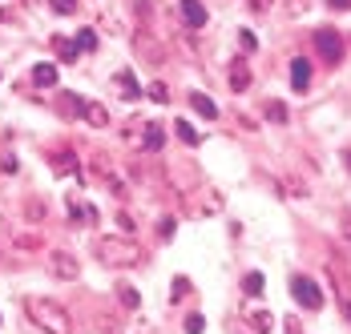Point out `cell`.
Returning <instances> with one entry per match:
<instances>
[{"label":"cell","instance_id":"obj_11","mask_svg":"<svg viewBox=\"0 0 351 334\" xmlns=\"http://www.w3.org/2000/svg\"><path fill=\"white\" fill-rule=\"evenodd\" d=\"M182 16H186L190 29H202L206 25V4L202 0H182Z\"/></svg>","mask_w":351,"mask_h":334},{"label":"cell","instance_id":"obj_12","mask_svg":"<svg viewBox=\"0 0 351 334\" xmlns=\"http://www.w3.org/2000/svg\"><path fill=\"white\" fill-rule=\"evenodd\" d=\"M141 149H145V153L166 149V129H162V125H145V133H141Z\"/></svg>","mask_w":351,"mask_h":334},{"label":"cell","instance_id":"obj_20","mask_svg":"<svg viewBox=\"0 0 351 334\" xmlns=\"http://www.w3.org/2000/svg\"><path fill=\"white\" fill-rule=\"evenodd\" d=\"M77 49H81V53H93V49H97V33H93V29H81V36H77Z\"/></svg>","mask_w":351,"mask_h":334},{"label":"cell","instance_id":"obj_27","mask_svg":"<svg viewBox=\"0 0 351 334\" xmlns=\"http://www.w3.org/2000/svg\"><path fill=\"white\" fill-rule=\"evenodd\" d=\"M186 294H190V278H174V294H170V298L182 302Z\"/></svg>","mask_w":351,"mask_h":334},{"label":"cell","instance_id":"obj_14","mask_svg":"<svg viewBox=\"0 0 351 334\" xmlns=\"http://www.w3.org/2000/svg\"><path fill=\"white\" fill-rule=\"evenodd\" d=\"M190 105H194V113H198V117H206V121L218 117V105H214L206 93H190Z\"/></svg>","mask_w":351,"mask_h":334},{"label":"cell","instance_id":"obj_5","mask_svg":"<svg viewBox=\"0 0 351 334\" xmlns=\"http://www.w3.org/2000/svg\"><path fill=\"white\" fill-rule=\"evenodd\" d=\"M315 49H319V57H323L327 65H339V61H343V36L335 33V29H319Z\"/></svg>","mask_w":351,"mask_h":334},{"label":"cell","instance_id":"obj_19","mask_svg":"<svg viewBox=\"0 0 351 334\" xmlns=\"http://www.w3.org/2000/svg\"><path fill=\"white\" fill-rule=\"evenodd\" d=\"M53 169H57V173H77V157H73V153H57V157H53Z\"/></svg>","mask_w":351,"mask_h":334},{"label":"cell","instance_id":"obj_34","mask_svg":"<svg viewBox=\"0 0 351 334\" xmlns=\"http://www.w3.org/2000/svg\"><path fill=\"white\" fill-rule=\"evenodd\" d=\"M348 234H351V222H348Z\"/></svg>","mask_w":351,"mask_h":334},{"label":"cell","instance_id":"obj_7","mask_svg":"<svg viewBox=\"0 0 351 334\" xmlns=\"http://www.w3.org/2000/svg\"><path fill=\"white\" fill-rule=\"evenodd\" d=\"M113 93L121 101H138L141 97V85H138V77H134V68H117L113 73Z\"/></svg>","mask_w":351,"mask_h":334},{"label":"cell","instance_id":"obj_21","mask_svg":"<svg viewBox=\"0 0 351 334\" xmlns=\"http://www.w3.org/2000/svg\"><path fill=\"white\" fill-rule=\"evenodd\" d=\"M267 117H271L275 125H287V105H282V101H271V105H267Z\"/></svg>","mask_w":351,"mask_h":334},{"label":"cell","instance_id":"obj_24","mask_svg":"<svg viewBox=\"0 0 351 334\" xmlns=\"http://www.w3.org/2000/svg\"><path fill=\"white\" fill-rule=\"evenodd\" d=\"M117 294H121V302H125V306H134V310H138L141 294H138V290H134V286H125V282H121V286H117Z\"/></svg>","mask_w":351,"mask_h":334},{"label":"cell","instance_id":"obj_26","mask_svg":"<svg viewBox=\"0 0 351 334\" xmlns=\"http://www.w3.org/2000/svg\"><path fill=\"white\" fill-rule=\"evenodd\" d=\"M206 331V318H202V314H190V318H186V334H202Z\"/></svg>","mask_w":351,"mask_h":334},{"label":"cell","instance_id":"obj_2","mask_svg":"<svg viewBox=\"0 0 351 334\" xmlns=\"http://www.w3.org/2000/svg\"><path fill=\"white\" fill-rule=\"evenodd\" d=\"M93 254L113 270H125V266H138L141 262V246L134 242V237H109L106 234V237L93 242Z\"/></svg>","mask_w":351,"mask_h":334},{"label":"cell","instance_id":"obj_1","mask_svg":"<svg viewBox=\"0 0 351 334\" xmlns=\"http://www.w3.org/2000/svg\"><path fill=\"white\" fill-rule=\"evenodd\" d=\"M25 314H29V322L36 331H45V334H73L69 310L53 298H25Z\"/></svg>","mask_w":351,"mask_h":334},{"label":"cell","instance_id":"obj_18","mask_svg":"<svg viewBox=\"0 0 351 334\" xmlns=\"http://www.w3.org/2000/svg\"><path fill=\"white\" fill-rule=\"evenodd\" d=\"M69 214L77 218V222H97V209L85 205V201H77V198H69Z\"/></svg>","mask_w":351,"mask_h":334},{"label":"cell","instance_id":"obj_17","mask_svg":"<svg viewBox=\"0 0 351 334\" xmlns=\"http://www.w3.org/2000/svg\"><path fill=\"white\" fill-rule=\"evenodd\" d=\"M53 49H57V57H61L65 65H73V61H77V53H81V49H77V40H65V36H53Z\"/></svg>","mask_w":351,"mask_h":334},{"label":"cell","instance_id":"obj_8","mask_svg":"<svg viewBox=\"0 0 351 334\" xmlns=\"http://www.w3.org/2000/svg\"><path fill=\"white\" fill-rule=\"evenodd\" d=\"M243 318L250 322V331H254V334H271V331H275V318H271V310H267V306L258 310V306H250V302H246Z\"/></svg>","mask_w":351,"mask_h":334},{"label":"cell","instance_id":"obj_15","mask_svg":"<svg viewBox=\"0 0 351 334\" xmlns=\"http://www.w3.org/2000/svg\"><path fill=\"white\" fill-rule=\"evenodd\" d=\"M33 85L36 89H53V85H57V65H36L33 68Z\"/></svg>","mask_w":351,"mask_h":334},{"label":"cell","instance_id":"obj_31","mask_svg":"<svg viewBox=\"0 0 351 334\" xmlns=\"http://www.w3.org/2000/svg\"><path fill=\"white\" fill-rule=\"evenodd\" d=\"M339 310H343V318H348V326H351V302H348V298L339 302Z\"/></svg>","mask_w":351,"mask_h":334},{"label":"cell","instance_id":"obj_30","mask_svg":"<svg viewBox=\"0 0 351 334\" xmlns=\"http://www.w3.org/2000/svg\"><path fill=\"white\" fill-rule=\"evenodd\" d=\"M250 8H254V12H267V8H271V0H250Z\"/></svg>","mask_w":351,"mask_h":334},{"label":"cell","instance_id":"obj_22","mask_svg":"<svg viewBox=\"0 0 351 334\" xmlns=\"http://www.w3.org/2000/svg\"><path fill=\"white\" fill-rule=\"evenodd\" d=\"M174 129H178V137H182L186 145H198V133H194V125H190V121H174Z\"/></svg>","mask_w":351,"mask_h":334},{"label":"cell","instance_id":"obj_4","mask_svg":"<svg viewBox=\"0 0 351 334\" xmlns=\"http://www.w3.org/2000/svg\"><path fill=\"white\" fill-rule=\"evenodd\" d=\"M222 209V198L214 194V190H194V194H186V214H194V218H210Z\"/></svg>","mask_w":351,"mask_h":334},{"label":"cell","instance_id":"obj_10","mask_svg":"<svg viewBox=\"0 0 351 334\" xmlns=\"http://www.w3.org/2000/svg\"><path fill=\"white\" fill-rule=\"evenodd\" d=\"M81 117H85L93 129H106V125H109V113H106V105H101V101H81Z\"/></svg>","mask_w":351,"mask_h":334},{"label":"cell","instance_id":"obj_33","mask_svg":"<svg viewBox=\"0 0 351 334\" xmlns=\"http://www.w3.org/2000/svg\"><path fill=\"white\" fill-rule=\"evenodd\" d=\"M287 334H303L299 326H295V318H291V326H287Z\"/></svg>","mask_w":351,"mask_h":334},{"label":"cell","instance_id":"obj_9","mask_svg":"<svg viewBox=\"0 0 351 334\" xmlns=\"http://www.w3.org/2000/svg\"><path fill=\"white\" fill-rule=\"evenodd\" d=\"M226 81H230V89H234V93H246V89H250V65H246L243 57H234V61H230Z\"/></svg>","mask_w":351,"mask_h":334},{"label":"cell","instance_id":"obj_25","mask_svg":"<svg viewBox=\"0 0 351 334\" xmlns=\"http://www.w3.org/2000/svg\"><path fill=\"white\" fill-rule=\"evenodd\" d=\"M145 93H149V101H158V105H166V101H170V93H166V85H162V81H154Z\"/></svg>","mask_w":351,"mask_h":334},{"label":"cell","instance_id":"obj_16","mask_svg":"<svg viewBox=\"0 0 351 334\" xmlns=\"http://www.w3.org/2000/svg\"><path fill=\"white\" fill-rule=\"evenodd\" d=\"M263 290H267V278H263L258 270H250V274L243 278V294H246V298H258Z\"/></svg>","mask_w":351,"mask_h":334},{"label":"cell","instance_id":"obj_28","mask_svg":"<svg viewBox=\"0 0 351 334\" xmlns=\"http://www.w3.org/2000/svg\"><path fill=\"white\" fill-rule=\"evenodd\" d=\"M239 40H243V49H246V53H254V49H258V36L250 33V29H243V36H239Z\"/></svg>","mask_w":351,"mask_h":334},{"label":"cell","instance_id":"obj_23","mask_svg":"<svg viewBox=\"0 0 351 334\" xmlns=\"http://www.w3.org/2000/svg\"><path fill=\"white\" fill-rule=\"evenodd\" d=\"M49 8H53L57 16H73V12H77V0H49Z\"/></svg>","mask_w":351,"mask_h":334},{"label":"cell","instance_id":"obj_13","mask_svg":"<svg viewBox=\"0 0 351 334\" xmlns=\"http://www.w3.org/2000/svg\"><path fill=\"white\" fill-rule=\"evenodd\" d=\"M291 85H295V89H307V85H311V61H303V57L291 61Z\"/></svg>","mask_w":351,"mask_h":334},{"label":"cell","instance_id":"obj_3","mask_svg":"<svg viewBox=\"0 0 351 334\" xmlns=\"http://www.w3.org/2000/svg\"><path fill=\"white\" fill-rule=\"evenodd\" d=\"M291 298L299 302L303 310H319V306H323L319 282L315 278H307V274H291Z\"/></svg>","mask_w":351,"mask_h":334},{"label":"cell","instance_id":"obj_32","mask_svg":"<svg viewBox=\"0 0 351 334\" xmlns=\"http://www.w3.org/2000/svg\"><path fill=\"white\" fill-rule=\"evenodd\" d=\"M331 8H351V0H327Z\"/></svg>","mask_w":351,"mask_h":334},{"label":"cell","instance_id":"obj_29","mask_svg":"<svg viewBox=\"0 0 351 334\" xmlns=\"http://www.w3.org/2000/svg\"><path fill=\"white\" fill-rule=\"evenodd\" d=\"M158 234H162V237H174V222H170V218H166V222H162V226H158Z\"/></svg>","mask_w":351,"mask_h":334},{"label":"cell","instance_id":"obj_6","mask_svg":"<svg viewBox=\"0 0 351 334\" xmlns=\"http://www.w3.org/2000/svg\"><path fill=\"white\" fill-rule=\"evenodd\" d=\"M49 274H53V278H61V282H73V278L81 274V266H77V258H73V254L53 250V254H49Z\"/></svg>","mask_w":351,"mask_h":334}]
</instances>
